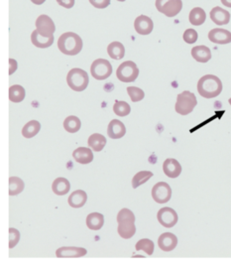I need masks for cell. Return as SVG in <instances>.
Returning <instances> with one entry per match:
<instances>
[{
    "mask_svg": "<svg viewBox=\"0 0 231 265\" xmlns=\"http://www.w3.org/2000/svg\"><path fill=\"white\" fill-rule=\"evenodd\" d=\"M126 133V127L120 120L112 119L107 127V134L112 139L122 138Z\"/></svg>",
    "mask_w": 231,
    "mask_h": 265,
    "instance_id": "15",
    "label": "cell"
},
{
    "mask_svg": "<svg viewBox=\"0 0 231 265\" xmlns=\"http://www.w3.org/2000/svg\"><path fill=\"white\" fill-rule=\"evenodd\" d=\"M90 74L98 81H103L112 74V65L105 59H98L90 66Z\"/></svg>",
    "mask_w": 231,
    "mask_h": 265,
    "instance_id": "6",
    "label": "cell"
},
{
    "mask_svg": "<svg viewBox=\"0 0 231 265\" xmlns=\"http://www.w3.org/2000/svg\"><path fill=\"white\" fill-rule=\"evenodd\" d=\"M134 28L139 35H149L153 31L154 23L150 17L146 15H140L134 21Z\"/></svg>",
    "mask_w": 231,
    "mask_h": 265,
    "instance_id": "10",
    "label": "cell"
},
{
    "mask_svg": "<svg viewBox=\"0 0 231 265\" xmlns=\"http://www.w3.org/2000/svg\"><path fill=\"white\" fill-rule=\"evenodd\" d=\"M41 130V124L38 120H30L22 128V135L25 138H32L36 136Z\"/></svg>",
    "mask_w": 231,
    "mask_h": 265,
    "instance_id": "28",
    "label": "cell"
},
{
    "mask_svg": "<svg viewBox=\"0 0 231 265\" xmlns=\"http://www.w3.org/2000/svg\"><path fill=\"white\" fill-rule=\"evenodd\" d=\"M182 38H183V41L186 43L194 44V43H196L198 41V32L195 29H187L186 31H184V33L182 35Z\"/></svg>",
    "mask_w": 231,
    "mask_h": 265,
    "instance_id": "37",
    "label": "cell"
},
{
    "mask_svg": "<svg viewBox=\"0 0 231 265\" xmlns=\"http://www.w3.org/2000/svg\"><path fill=\"white\" fill-rule=\"evenodd\" d=\"M222 82L214 75H205L198 82V92L204 99H214L222 92Z\"/></svg>",
    "mask_w": 231,
    "mask_h": 265,
    "instance_id": "1",
    "label": "cell"
},
{
    "mask_svg": "<svg viewBox=\"0 0 231 265\" xmlns=\"http://www.w3.org/2000/svg\"><path fill=\"white\" fill-rule=\"evenodd\" d=\"M113 112L116 116L120 117H124L131 113V107L126 101L118 100V101H115L113 105Z\"/></svg>",
    "mask_w": 231,
    "mask_h": 265,
    "instance_id": "33",
    "label": "cell"
},
{
    "mask_svg": "<svg viewBox=\"0 0 231 265\" xmlns=\"http://www.w3.org/2000/svg\"><path fill=\"white\" fill-rule=\"evenodd\" d=\"M104 225V216L99 213H91L86 216V226L91 231H99Z\"/></svg>",
    "mask_w": 231,
    "mask_h": 265,
    "instance_id": "22",
    "label": "cell"
},
{
    "mask_svg": "<svg viewBox=\"0 0 231 265\" xmlns=\"http://www.w3.org/2000/svg\"><path fill=\"white\" fill-rule=\"evenodd\" d=\"M136 250L139 251V250H143L145 251L148 255H152L153 252H154V248H155V245L154 242L151 240V239H148V238H143V239H140L139 241L137 242L136 246Z\"/></svg>",
    "mask_w": 231,
    "mask_h": 265,
    "instance_id": "34",
    "label": "cell"
},
{
    "mask_svg": "<svg viewBox=\"0 0 231 265\" xmlns=\"http://www.w3.org/2000/svg\"><path fill=\"white\" fill-rule=\"evenodd\" d=\"M228 102H229V104H230V105H231V98H230V99H228Z\"/></svg>",
    "mask_w": 231,
    "mask_h": 265,
    "instance_id": "46",
    "label": "cell"
},
{
    "mask_svg": "<svg viewBox=\"0 0 231 265\" xmlns=\"http://www.w3.org/2000/svg\"><path fill=\"white\" fill-rule=\"evenodd\" d=\"M87 253L86 249L83 248H76V247H64L60 248L56 251V255L59 258H68V257H82Z\"/></svg>",
    "mask_w": 231,
    "mask_h": 265,
    "instance_id": "14",
    "label": "cell"
},
{
    "mask_svg": "<svg viewBox=\"0 0 231 265\" xmlns=\"http://www.w3.org/2000/svg\"><path fill=\"white\" fill-rule=\"evenodd\" d=\"M169 1V0H156L155 2V5H156V8L159 12H161L162 8H163V6Z\"/></svg>",
    "mask_w": 231,
    "mask_h": 265,
    "instance_id": "42",
    "label": "cell"
},
{
    "mask_svg": "<svg viewBox=\"0 0 231 265\" xmlns=\"http://www.w3.org/2000/svg\"><path fill=\"white\" fill-rule=\"evenodd\" d=\"M135 215L132 211L129 209H122L119 211L117 215V223H123V222H134L135 223Z\"/></svg>",
    "mask_w": 231,
    "mask_h": 265,
    "instance_id": "36",
    "label": "cell"
},
{
    "mask_svg": "<svg viewBox=\"0 0 231 265\" xmlns=\"http://www.w3.org/2000/svg\"><path fill=\"white\" fill-rule=\"evenodd\" d=\"M81 126H82L81 119L75 116H67L64 121V128L67 132H70V133H76V132H78L81 129Z\"/></svg>",
    "mask_w": 231,
    "mask_h": 265,
    "instance_id": "30",
    "label": "cell"
},
{
    "mask_svg": "<svg viewBox=\"0 0 231 265\" xmlns=\"http://www.w3.org/2000/svg\"><path fill=\"white\" fill-rule=\"evenodd\" d=\"M209 39L211 42L218 45H226L231 43V32L222 28H214L210 31Z\"/></svg>",
    "mask_w": 231,
    "mask_h": 265,
    "instance_id": "12",
    "label": "cell"
},
{
    "mask_svg": "<svg viewBox=\"0 0 231 265\" xmlns=\"http://www.w3.org/2000/svg\"><path fill=\"white\" fill-rule=\"evenodd\" d=\"M153 177V173L150 171H141L138 172L132 179V187L133 189H137L141 185L145 184L149 179Z\"/></svg>",
    "mask_w": 231,
    "mask_h": 265,
    "instance_id": "32",
    "label": "cell"
},
{
    "mask_svg": "<svg viewBox=\"0 0 231 265\" xmlns=\"http://www.w3.org/2000/svg\"><path fill=\"white\" fill-rule=\"evenodd\" d=\"M57 2L59 5L66 9H71L75 5V0H57Z\"/></svg>",
    "mask_w": 231,
    "mask_h": 265,
    "instance_id": "40",
    "label": "cell"
},
{
    "mask_svg": "<svg viewBox=\"0 0 231 265\" xmlns=\"http://www.w3.org/2000/svg\"><path fill=\"white\" fill-rule=\"evenodd\" d=\"M210 15L213 22H214L216 25H219V26L227 25L230 21V13L219 6L213 8Z\"/></svg>",
    "mask_w": 231,
    "mask_h": 265,
    "instance_id": "17",
    "label": "cell"
},
{
    "mask_svg": "<svg viewBox=\"0 0 231 265\" xmlns=\"http://www.w3.org/2000/svg\"><path fill=\"white\" fill-rule=\"evenodd\" d=\"M197 104L198 100L195 94L189 91H184L178 95L175 109L181 116H188L191 113H193V110L197 106Z\"/></svg>",
    "mask_w": 231,
    "mask_h": 265,
    "instance_id": "4",
    "label": "cell"
},
{
    "mask_svg": "<svg viewBox=\"0 0 231 265\" xmlns=\"http://www.w3.org/2000/svg\"><path fill=\"white\" fill-rule=\"evenodd\" d=\"M221 3L228 8H231V0H220Z\"/></svg>",
    "mask_w": 231,
    "mask_h": 265,
    "instance_id": "43",
    "label": "cell"
},
{
    "mask_svg": "<svg viewBox=\"0 0 231 265\" xmlns=\"http://www.w3.org/2000/svg\"><path fill=\"white\" fill-rule=\"evenodd\" d=\"M157 218H158V222L162 226L167 229H171L177 225L179 216L177 212L174 209L165 207L159 210L157 214Z\"/></svg>",
    "mask_w": 231,
    "mask_h": 265,
    "instance_id": "8",
    "label": "cell"
},
{
    "mask_svg": "<svg viewBox=\"0 0 231 265\" xmlns=\"http://www.w3.org/2000/svg\"><path fill=\"white\" fill-rule=\"evenodd\" d=\"M182 8V0H169V1L163 6L161 10V13L165 14L167 17H175L177 16Z\"/></svg>",
    "mask_w": 231,
    "mask_h": 265,
    "instance_id": "21",
    "label": "cell"
},
{
    "mask_svg": "<svg viewBox=\"0 0 231 265\" xmlns=\"http://www.w3.org/2000/svg\"><path fill=\"white\" fill-rule=\"evenodd\" d=\"M107 54L113 60H121L125 56V48L120 42H112L107 47Z\"/></svg>",
    "mask_w": 231,
    "mask_h": 265,
    "instance_id": "23",
    "label": "cell"
},
{
    "mask_svg": "<svg viewBox=\"0 0 231 265\" xmlns=\"http://www.w3.org/2000/svg\"><path fill=\"white\" fill-rule=\"evenodd\" d=\"M163 171L169 178H178L182 173V166L178 160L174 158H168L163 163Z\"/></svg>",
    "mask_w": 231,
    "mask_h": 265,
    "instance_id": "16",
    "label": "cell"
},
{
    "mask_svg": "<svg viewBox=\"0 0 231 265\" xmlns=\"http://www.w3.org/2000/svg\"><path fill=\"white\" fill-rule=\"evenodd\" d=\"M9 64H10L9 75L11 76V75H12L14 72H16L17 67H18V65H17V62H16L14 59H10V60H9Z\"/></svg>",
    "mask_w": 231,
    "mask_h": 265,
    "instance_id": "41",
    "label": "cell"
},
{
    "mask_svg": "<svg viewBox=\"0 0 231 265\" xmlns=\"http://www.w3.org/2000/svg\"><path fill=\"white\" fill-rule=\"evenodd\" d=\"M20 239V232L18 230L10 228L9 229V248H13L17 246Z\"/></svg>",
    "mask_w": 231,
    "mask_h": 265,
    "instance_id": "38",
    "label": "cell"
},
{
    "mask_svg": "<svg viewBox=\"0 0 231 265\" xmlns=\"http://www.w3.org/2000/svg\"><path fill=\"white\" fill-rule=\"evenodd\" d=\"M83 46L82 38L74 32H66L58 40L59 50L66 56L78 55Z\"/></svg>",
    "mask_w": 231,
    "mask_h": 265,
    "instance_id": "2",
    "label": "cell"
},
{
    "mask_svg": "<svg viewBox=\"0 0 231 265\" xmlns=\"http://www.w3.org/2000/svg\"><path fill=\"white\" fill-rule=\"evenodd\" d=\"M192 56L198 63H207L212 59V51L203 45L196 46L192 49Z\"/></svg>",
    "mask_w": 231,
    "mask_h": 265,
    "instance_id": "20",
    "label": "cell"
},
{
    "mask_svg": "<svg viewBox=\"0 0 231 265\" xmlns=\"http://www.w3.org/2000/svg\"><path fill=\"white\" fill-rule=\"evenodd\" d=\"M30 1H32V3H34L36 5H41L46 1V0H30Z\"/></svg>",
    "mask_w": 231,
    "mask_h": 265,
    "instance_id": "44",
    "label": "cell"
},
{
    "mask_svg": "<svg viewBox=\"0 0 231 265\" xmlns=\"http://www.w3.org/2000/svg\"><path fill=\"white\" fill-rule=\"evenodd\" d=\"M73 157L80 164H89L94 160V153H92L90 148L79 147L74 151Z\"/></svg>",
    "mask_w": 231,
    "mask_h": 265,
    "instance_id": "18",
    "label": "cell"
},
{
    "mask_svg": "<svg viewBox=\"0 0 231 265\" xmlns=\"http://www.w3.org/2000/svg\"><path fill=\"white\" fill-rule=\"evenodd\" d=\"M36 29L39 33L44 34V35H54L55 31H56V26L54 21L52 20L51 17H49L48 15H40L37 20H36Z\"/></svg>",
    "mask_w": 231,
    "mask_h": 265,
    "instance_id": "9",
    "label": "cell"
},
{
    "mask_svg": "<svg viewBox=\"0 0 231 265\" xmlns=\"http://www.w3.org/2000/svg\"><path fill=\"white\" fill-rule=\"evenodd\" d=\"M117 1H119V2H124V1H126V0H117Z\"/></svg>",
    "mask_w": 231,
    "mask_h": 265,
    "instance_id": "45",
    "label": "cell"
},
{
    "mask_svg": "<svg viewBox=\"0 0 231 265\" xmlns=\"http://www.w3.org/2000/svg\"><path fill=\"white\" fill-rule=\"evenodd\" d=\"M66 83L73 91L82 92L88 85L89 78L85 71L79 68H74L67 73Z\"/></svg>",
    "mask_w": 231,
    "mask_h": 265,
    "instance_id": "3",
    "label": "cell"
},
{
    "mask_svg": "<svg viewBox=\"0 0 231 265\" xmlns=\"http://www.w3.org/2000/svg\"><path fill=\"white\" fill-rule=\"evenodd\" d=\"M206 19L205 11L200 7H195L191 10L189 15V20L191 24L194 26H200L202 25Z\"/></svg>",
    "mask_w": 231,
    "mask_h": 265,
    "instance_id": "26",
    "label": "cell"
},
{
    "mask_svg": "<svg viewBox=\"0 0 231 265\" xmlns=\"http://www.w3.org/2000/svg\"><path fill=\"white\" fill-rule=\"evenodd\" d=\"M70 189H71L70 182H68V180H66V178H63V177L57 178L52 184V190L58 196L66 195L68 192H70Z\"/></svg>",
    "mask_w": 231,
    "mask_h": 265,
    "instance_id": "24",
    "label": "cell"
},
{
    "mask_svg": "<svg viewBox=\"0 0 231 265\" xmlns=\"http://www.w3.org/2000/svg\"><path fill=\"white\" fill-rule=\"evenodd\" d=\"M158 246L161 250L172 251L178 246V237L172 232L162 233L158 238Z\"/></svg>",
    "mask_w": 231,
    "mask_h": 265,
    "instance_id": "11",
    "label": "cell"
},
{
    "mask_svg": "<svg viewBox=\"0 0 231 265\" xmlns=\"http://www.w3.org/2000/svg\"><path fill=\"white\" fill-rule=\"evenodd\" d=\"M127 94L130 97V99L133 102H138L142 100L145 98L144 92L141 90V88L137 87V86H128L127 87Z\"/></svg>",
    "mask_w": 231,
    "mask_h": 265,
    "instance_id": "35",
    "label": "cell"
},
{
    "mask_svg": "<svg viewBox=\"0 0 231 265\" xmlns=\"http://www.w3.org/2000/svg\"><path fill=\"white\" fill-rule=\"evenodd\" d=\"M152 198L158 204H166L172 198V189L166 182H159L152 189Z\"/></svg>",
    "mask_w": 231,
    "mask_h": 265,
    "instance_id": "7",
    "label": "cell"
},
{
    "mask_svg": "<svg viewBox=\"0 0 231 265\" xmlns=\"http://www.w3.org/2000/svg\"><path fill=\"white\" fill-rule=\"evenodd\" d=\"M117 232H118V234L124 239H129L133 237V235L136 232V227L134 225V222L119 223Z\"/></svg>",
    "mask_w": 231,
    "mask_h": 265,
    "instance_id": "29",
    "label": "cell"
},
{
    "mask_svg": "<svg viewBox=\"0 0 231 265\" xmlns=\"http://www.w3.org/2000/svg\"><path fill=\"white\" fill-rule=\"evenodd\" d=\"M87 201V195L82 190H77L73 192L67 199V203L72 208L79 209L85 205Z\"/></svg>",
    "mask_w": 231,
    "mask_h": 265,
    "instance_id": "19",
    "label": "cell"
},
{
    "mask_svg": "<svg viewBox=\"0 0 231 265\" xmlns=\"http://www.w3.org/2000/svg\"><path fill=\"white\" fill-rule=\"evenodd\" d=\"M25 188V184L19 177H10L9 178V195L17 196Z\"/></svg>",
    "mask_w": 231,
    "mask_h": 265,
    "instance_id": "31",
    "label": "cell"
},
{
    "mask_svg": "<svg viewBox=\"0 0 231 265\" xmlns=\"http://www.w3.org/2000/svg\"><path fill=\"white\" fill-rule=\"evenodd\" d=\"M87 144L89 148H91L95 152L101 151L106 145V138L99 133H94L89 136L87 140Z\"/></svg>",
    "mask_w": 231,
    "mask_h": 265,
    "instance_id": "25",
    "label": "cell"
},
{
    "mask_svg": "<svg viewBox=\"0 0 231 265\" xmlns=\"http://www.w3.org/2000/svg\"><path fill=\"white\" fill-rule=\"evenodd\" d=\"M26 96L25 88L20 84H14L9 87V99L12 102L19 103L24 100Z\"/></svg>",
    "mask_w": 231,
    "mask_h": 265,
    "instance_id": "27",
    "label": "cell"
},
{
    "mask_svg": "<svg viewBox=\"0 0 231 265\" xmlns=\"http://www.w3.org/2000/svg\"><path fill=\"white\" fill-rule=\"evenodd\" d=\"M90 4L98 8V9H104L109 6L110 0H89Z\"/></svg>",
    "mask_w": 231,
    "mask_h": 265,
    "instance_id": "39",
    "label": "cell"
},
{
    "mask_svg": "<svg viewBox=\"0 0 231 265\" xmlns=\"http://www.w3.org/2000/svg\"><path fill=\"white\" fill-rule=\"evenodd\" d=\"M139 76V69L132 61H126L119 65L116 71L117 79L122 83H132Z\"/></svg>",
    "mask_w": 231,
    "mask_h": 265,
    "instance_id": "5",
    "label": "cell"
},
{
    "mask_svg": "<svg viewBox=\"0 0 231 265\" xmlns=\"http://www.w3.org/2000/svg\"><path fill=\"white\" fill-rule=\"evenodd\" d=\"M31 42L34 46L40 49L49 48L53 45L54 43V35H51V36L44 35L39 33L36 29L31 34Z\"/></svg>",
    "mask_w": 231,
    "mask_h": 265,
    "instance_id": "13",
    "label": "cell"
}]
</instances>
